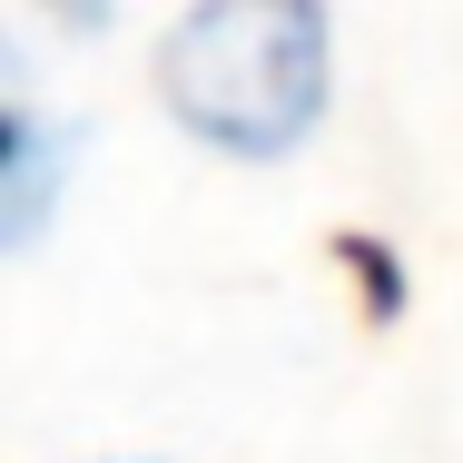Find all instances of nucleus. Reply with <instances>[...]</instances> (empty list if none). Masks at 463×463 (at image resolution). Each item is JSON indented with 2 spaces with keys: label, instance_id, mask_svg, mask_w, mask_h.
I'll list each match as a JSON object with an SVG mask.
<instances>
[{
  "label": "nucleus",
  "instance_id": "4",
  "mask_svg": "<svg viewBox=\"0 0 463 463\" xmlns=\"http://www.w3.org/2000/svg\"><path fill=\"white\" fill-rule=\"evenodd\" d=\"M50 10H60L70 30H99V20H109V0H50Z\"/></svg>",
  "mask_w": 463,
  "mask_h": 463
},
{
  "label": "nucleus",
  "instance_id": "2",
  "mask_svg": "<svg viewBox=\"0 0 463 463\" xmlns=\"http://www.w3.org/2000/svg\"><path fill=\"white\" fill-rule=\"evenodd\" d=\"M50 197H60V138H50L30 109H10V99H0V257L40 237Z\"/></svg>",
  "mask_w": 463,
  "mask_h": 463
},
{
  "label": "nucleus",
  "instance_id": "3",
  "mask_svg": "<svg viewBox=\"0 0 463 463\" xmlns=\"http://www.w3.org/2000/svg\"><path fill=\"white\" fill-rule=\"evenodd\" d=\"M335 267L355 277V296H365L374 326H394V316H404V267H394V247H384V237L345 227V237H335Z\"/></svg>",
  "mask_w": 463,
  "mask_h": 463
},
{
  "label": "nucleus",
  "instance_id": "1",
  "mask_svg": "<svg viewBox=\"0 0 463 463\" xmlns=\"http://www.w3.org/2000/svg\"><path fill=\"white\" fill-rule=\"evenodd\" d=\"M335 80L326 0H197L158 40V99L187 138L227 158H286Z\"/></svg>",
  "mask_w": 463,
  "mask_h": 463
}]
</instances>
